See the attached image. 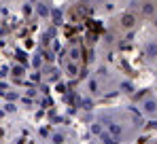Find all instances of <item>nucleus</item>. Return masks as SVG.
<instances>
[{"label": "nucleus", "instance_id": "423d86ee", "mask_svg": "<svg viewBox=\"0 0 157 144\" xmlns=\"http://www.w3.org/2000/svg\"><path fill=\"white\" fill-rule=\"evenodd\" d=\"M155 72H157V66H155Z\"/></svg>", "mask_w": 157, "mask_h": 144}, {"label": "nucleus", "instance_id": "f03ea898", "mask_svg": "<svg viewBox=\"0 0 157 144\" xmlns=\"http://www.w3.org/2000/svg\"><path fill=\"white\" fill-rule=\"evenodd\" d=\"M140 53H142V59L149 64V66H157V36L155 38H147L144 40V45L140 49Z\"/></svg>", "mask_w": 157, "mask_h": 144}, {"label": "nucleus", "instance_id": "7ed1b4c3", "mask_svg": "<svg viewBox=\"0 0 157 144\" xmlns=\"http://www.w3.org/2000/svg\"><path fill=\"white\" fill-rule=\"evenodd\" d=\"M151 28H153V30H155V32H157V15H155V17H153V19H151Z\"/></svg>", "mask_w": 157, "mask_h": 144}, {"label": "nucleus", "instance_id": "20e7f679", "mask_svg": "<svg viewBox=\"0 0 157 144\" xmlns=\"http://www.w3.org/2000/svg\"><path fill=\"white\" fill-rule=\"evenodd\" d=\"M91 2H94V4H100V2H104V0H91Z\"/></svg>", "mask_w": 157, "mask_h": 144}, {"label": "nucleus", "instance_id": "39448f33", "mask_svg": "<svg viewBox=\"0 0 157 144\" xmlns=\"http://www.w3.org/2000/svg\"><path fill=\"white\" fill-rule=\"evenodd\" d=\"M155 93H157V87H155Z\"/></svg>", "mask_w": 157, "mask_h": 144}, {"label": "nucleus", "instance_id": "f257e3e1", "mask_svg": "<svg viewBox=\"0 0 157 144\" xmlns=\"http://www.w3.org/2000/svg\"><path fill=\"white\" fill-rule=\"evenodd\" d=\"M138 108H140V112H142L147 119H155L157 121V93L155 91H151V93H147V96L140 97Z\"/></svg>", "mask_w": 157, "mask_h": 144}]
</instances>
